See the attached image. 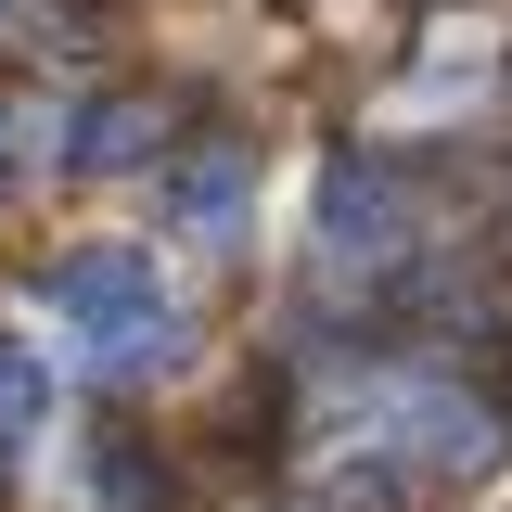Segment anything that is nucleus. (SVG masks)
Here are the masks:
<instances>
[{"instance_id": "20e7f679", "label": "nucleus", "mask_w": 512, "mask_h": 512, "mask_svg": "<svg viewBox=\"0 0 512 512\" xmlns=\"http://www.w3.org/2000/svg\"><path fill=\"white\" fill-rule=\"evenodd\" d=\"M39 436H52V359L26 333H0V461H26Z\"/></svg>"}, {"instance_id": "7ed1b4c3", "label": "nucleus", "mask_w": 512, "mask_h": 512, "mask_svg": "<svg viewBox=\"0 0 512 512\" xmlns=\"http://www.w3.org/2000/svg\"><path fill=\"white\" fill-rule=\"evenodd\" d=\"M410 244V192L384 180V167H333L320 180V256H346V269H372V256Z\"/></svg>"}, {"instance_id": "f257e3e1", "label": "nucleus", "mask_w": 512, "mask_h": 512, "mask_svg": "<svg viewBox=\"0 0 512 512\" xmlns=\"http://www.w3.org/2000/svg\"><path fill=\"white\" fill-rule=\"evenodd\" d=\"M39 308H52L64 359L90 384H154V372H180V346H192L180 282L141 244H64L52 269H39Z\"/></svg>"}, {"instance_id": "f03ea898", "label": "nucleus", "mask_w": 512, "mask_h": 512, "mask_svg": "<svg viewBox=\"0 0 512 512\" xmlns=\"http://www.w3.org/2000/svg\"><path fill=\"white\" fill-rule=\"evenodd\" d=\"M167 218H180L192 244H244V231H256V154H244V141L180 154V167H167Z\"/></svg>"}, {"instance_id": "39448f33", "label": "nucleus", "mask_w": 512, "mask_h": 512, "mask_svg": "<svg viewBox=\"0 0 512 512\" xmlns=\"http://www.w3.org/2000/svg\"><path fill=\"white\" fill-rule=\"evenodd\" d=\"M154 154V103H90V128H64V167L77 180H116Z\"/></svg>"}]
</instances>
